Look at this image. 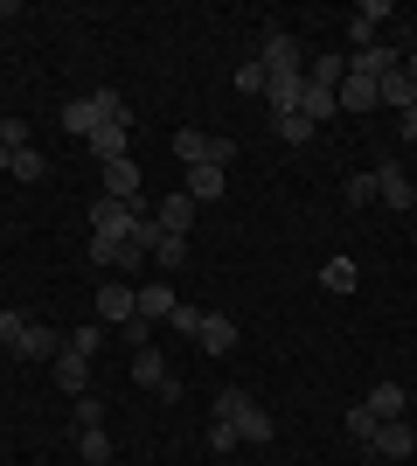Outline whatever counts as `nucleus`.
Segmentation results:
<instances>
[{
  "mask_svg": "<svg viewBox=\"0 0 417 466\" xmlns=\"http://www.w3.org/2000/svg\"><path fill=\"white\" fill-rule=\"evenodd\" d=\"M209 418H223V425H237V439H251V446H272L278 439V418L264 404H251L243 390H223L216 404H209Z\"/></svg>",
  "mask_w": 417,
  "mask_h": 466,
  "instance_id": "nucleus-1",
  "label": "nucleus"
},
{
  "mask_svg": "<svg viewBox=\"0 0 417 466\" xmlns=\"http://www.w3.org/2000/svg\"><path fill=\"white\" fill-rule=\"evenodd\" d=\"M63 126L91 139L98 126H133V112H125L119 91H91V97H70V105H63Z\"/></svg>",
  "mask_w": 417,
  "mask_h": 466,
  "instance_id": "nucleus-2",
  "label": "nucleus"
},
{
  "mask_svg": "<svg viewBox=\"0 0 417 466\" xmlns=\"http://www.w3.org/2000/svg\"><path fill=\"white\" fill-rule=\"evenodd\" d=\"M258 63H264V77H306V56H299V42L285 35V28H272V35H264Z\"/></svg>",
  "mask_w": 417,
  "mask_h": 466,
  "instance_id": "nucleus-3",
  "label": "nucleus"
},
{
  "mask_svg": "<svg viewBox=\"0 0 417 466\" xmlns=\"http://www.w3.org/2000/svg\"><path fill=\"white\" fill-rule=\"evenodd\" d=\"M369 175H376V202H390V209H411L417 202V181L403 175V160H376Z\"/></svg>",
  "mask_w": 417,
  "mask_h": 466,
  "instance_id": "nucleus-4",
  "label": "nucleus"
},
{
  "mask_svg": "<svg viewBox=\"0 0 417 466\" xmlns=\"http://www.w3.org/2000/svg\"><path fill=\"white\" fill-rule=\"evenodd\" d=\"M133 313H139V292L119 286V279H104V286H98V320H104V328H125Z\"/></svg>",
  "mask_w": 417,
  "mask_h": 466,
  "instance_id": "nucleus-5",
  "label": "nucleus"
},
{
  "mask_svg": "<svg viewBox=\"0 0 417 466\" xmlns=\"http://www.w3.org/2000/svg\"><path fill=\"white\" fill-rule=\"evenodd\" d=\"M133 383H139V390H160V397H181L174 370H167V362H160L154 349H139V355H133Z\"/></svg>",
  "mask_w": 417,
  "mask_h": 466,
  "instance_id": "nucleus-6",
  "label": "nucleus"
},
{
  "mask_svg": "<svg viewBox=\"0 0 417 466\" xmlns=\"http://www.w3.org/2000/svg\"><path fill=\"white\" fill-rule=\"evenodd\" d=\"M15 355H21V362H42V355H63V334L49 328V320H28V328H21V341H15Z\"/></svg>",
  "mask_w": 417,
  "mask_h": 466,
  "instance_id": "nucleus-7",
  "label": "nucleus"
},
{
  "mask_svg": "<svg viewBox=\"0 0 417 466\" xmlns=\"http://www.w3.org/2000/svg\"><path fill=\"white\" fill-rule=\"evenodd\" d=\"M56 390L70 397V404H77V397H91V362L63 349V355H56Z\"/></svg>",
  "mask_w": 417,
  "mask_h": 466,
  "instance_id": "nucleus-8",
  "label": "nucleus"
},
{
  "mask_svg": "<svg viewBox=\"0 0 417 466\" xmlns=\"http://www.w3.org/2000/svg\"><path fill=\"white\" fill-rule=\"evenodd\" d=\"M98 181H104V195H112V202H139V167H133V160H104Z\"/></svg>",
  "mask_w": 417,
  "mask_h": 466,
  "instance_id": "nucleus-9",
  "label": "nucleus"
},
{
  "mask_svg": "<svg viewBox=\"0 0 417 466\" xmlns=\"http://www.w3.org/2000/svg\"><path fill=\"white\" fill-rule=\"evenodd\" d=\"M369 446H376L382 460H411V452H417V431L403 425V418H390V425H376V439H369Z\"/></svg>",
  "mask_w": 417,
  "mask_h": 466,
  "instance_id": "nucleus-10",
  "label": "nucleus"
},
{
  "mask_svg": "<svg viewBox=\"0 0 417 466\" xmlns=\"http://www.w3.org/2000/svg\"><path fill=\"white\" fill-rule=\"evenodd\" d=\"M299 97H306V77H272V84H264V112H272V118H293Z\"/></svg>",
  "mask_w": 417,
  "mask_h": 466,
  "instance_id": "nucleus-11",
  "label": "nucleus"
},
{
  "mask_svg": "<svg viewBox=\"0 0 417 466\" xmlns=\"http://www.w3.org/2000/svg\"><path fill=\"white\" fill-rule=\"evenodd\" d=\"M195 341H202L209 355H230V349H237V320H230V313H202Z\"/></svg>",
  "mask_w": 417,
  "mask_h": 466,
  "instance_id": "nucleus-12",
  "label": "nucleus"
},
{
  "mask_svg": "<svg viewBox=\"0 0 417 466\" xmlns=\"http://www.w3.org/2000/svg\"><path fill=\"white\" fill-rule=\"evenodd\" d=\"M154 223H160V230H174V237H188V223H195V202H188V195H160V202H154Z\"/></svg>",
  "mask_w": 417,
  "mask_h": 466,
  "instance_id": "nucleus-13",
  "label": "nucleus"
},
{
  "mask_svg": "<svg viewBox=\"0 0 417 466\" xmlns=\"http://www.w3.org/2000/svg\"><path fill=\"white\" fill-rule=\"evenodd\" d=\"M382 21H390V0H362V7H355V21H348V42H355V49H369Z\"/></svg>",
  "mask_w": 417,
  "mask_h": 466,
  "instance_id": "nucleus-14",
  "label": "nucleus"
},
{
  "mask_svg": "<svg viewBox=\"0 0 417 466\" xmlns=\"http://www.w3.org/2000/svg\"><path fill=\"white\" fill-rule=\"evenodd\" d=\"M362 404L376 410V425H390V418H403V404H411V397H403V383H390V376H382V383L369 390V397H362Z\"/></svg>",
  "mask_w": 417,
  "mask_h": 466,
  "instance_id": "nucleus-15",
  "label": "nucleus"
},
{
  "mask_svg": "<svg viewBox=\"0 0 417 466\" xmlns=\"http://www.w3.org/2000/svg\"><path fill=\"white\" fill-rule=\"evenodd\" d=\"M376 105H390V112H397V118H403V112H411V105H417V84H411V77H403V70H390V77H382V84H376Z\"/></svg>",
  "mask_w": 417,
  "mask_h": 466,
  "instance_id": "nucleus-16",
  "label": "nucleus"
},
{
  "mask_svg": "<svg viewBox=\"0 0 417 466\" xmlns=\"http://www.w3.org/2000/svg\"><path fill=\"white\" fill-rule=\"evenodd\" d=\"M133 244H125V237H91V265H98V272H119V265H133Z\"/></svg>",
  "mask_w": 417,
  "mask_h": 466,
  "instance_id": "nucleus-17",
  "label": "nucleus"
},
{
  "mask_svg": "<svg viewBox=\"0 0 417 466\" xmlns=\"http://www.w3.org/2000/svg\"><path fill=\"white\" fill-rule=\"evenodd\" d=\"M174 307H181V292H174V286H160V279L139 292V320H174Z\"/></svg>",
  "mask_w": 417,
  "mask_h": 466,
  "instance_id": "nucleus-18",
  "label": "nucleus"
},
{
  "mask_svg": "<svg viewBox=\"0 0 417 466\" xmlns=\"http://www.w3.org/2000/svg\"><path fill=\"white\" fill-rule=\"evenodd\" d=\"M125 139H133V126H98L84 147H91V154H98V167H104V160H125Z\"/></svg>",
  "mask_w": 417,
  "mask_h": 466,
  "instance_id": "nucleus-19",
  "label": "nucleus"
},
{
  "mask_svg": "<svg viewBox=\"0 0 417 466\" xmlns=\"http://www.w3.org/2000/svg\"><path fill=\"white\" fill-rule=\"evenodd\" d=\"M299 112L313 118V126H327V118L341 112V97H334V84H306V97H299Z\"/></svg>",
  "mask_w": 417,
  "mask_h": 466,
  "instance_id": "nucleus-20",
  "label": "nucleus"
},
{
  "mask_svg": "<svg viewBox=\"0 0 417 466\" xmlns=\"http://www.w3.org/2000/svg\"><path fill=\"white\" fill-rule=\"evenodd\" d=\"M160 265V272H181V265H188V237H174V230H160L154 237V251H146Z\"/></svg>",
  "mask_w": 417,
  "mask_h": 466,
  "instance_id": "nucleus-21",
  "label": "nucleus"
},
{
  "mask_svg": "<svg viewBox=\"0 0 417 466\" xmlns=\"http://www.w3.org/2000/svg\"><path fill=\"white\" fill-rule=\"evenodd\" d=\"M181 195H188V202H216V195H223V167H188Z\"/></svg>",
  "mask_w": 417,
  "mask_h": 466,
  "instance_id": "nucleus-22",
  "label": "nucleus"
},
{
  "mask_svg": "<svg viewBox=\"0 0 417 466\" xmlns=\"http://www.w3.org/2000/svg\"><path fill=\"white\" fill-rule=\"evenodd\" d=\"M341 112H376V84H369V77H341Z\"/></svg>",
  "mask_w": 417,
  "mask_h": 466,
  "instance_id": "nucleus-23",
  "label": "nucleus"
},
{
  "mask_svg": "<svg viewBox=\"0 0 417 466\" xmlns=\"http://www.w3.org/2000/svg\"><path fill=\"white\" fill-rule=\"evenodd\" d=\"M355 258H327V265H320V286H327V292H355Z\"/></svg>",
  "mask_w": 417,
  "mask_h": 466,
  "instance_id": "nucleus-24",
  "label": "nucleus"
},
{
  "mask_svg": "<svg viewBox=\"0 0 417 466\" xmlns=\"http://www.w3.org/2000/svg\"><path fill=\"white\" fill-rule=\"evenodd\" d=\"M174 154H181V167H202V160H209V133L181 126V133H174Z\"/></svg>",
  "mask_w": 417,
  "mask_h": 466,
  "instance_id": "nucleus-25",
  "label": "nucleus"
},
{
  "mask_svg": "<svg viewBox=\"0 0 417 466\" xmlns=\"http://www.w3.org/2000/svg\"><path fill=\"white\" fill-rule=\"evenodd\" d=\"M272 133L285 139V147H306V139H313L320 126H313V118H306V112H293V118H272Z\"/></svg>",
  "mask_w": 417,
  "mask_h": 466,
  "instance_id": "nucleus-26",
  "label": "nucleus"
},
{
  "mask_svg": "<svg viewBox=\"0 0 417 466\" xmlns=\"http://www.w3.org/2000/svg\"><path fill=\"white\" fill-rule=\"evenodd\" d=\"M77 452H84V466H104V460H112V439H104V425L77 431Z\"/></svg>",
  "mask_w": 417,
  "mask_h": 466,
  "instance_id": "nucleus-27",
  "label": "nucleus"
},
{
  "mask_svg": "<svg viewBox=\"0 0 417 466\" xmlns=\"http://www.w3.org/2000/svg\"><path fill=\"white\" fill-rule=\"evenodd\" d=\"M98 341H104V320H91V328H77V334H63V349H70V355H84V362L98 355Z\"/></svg>",
  "mask_w": 417,
  "mask_h": 466,
  "instance_id": "nucleus-28",
  "label": "nucleus"
},
{
  "mask_svg": "<svg viewBox=\"0 0 417 466\" xmlns=\"http://www.w3.org/2000/svg\"><path fill=\"white\" fill-rule=\"evenodd\" d=\"M230 84H237L243 97H264V84H272V77H264V63L251 56V63H243V70H237V77H230Z\"/></svg>",
  "mask_w": 417,
  "mask_h": 466,
  "instance_id": "nucleus-29",
  "label": "nucleus"
},
{
  "mask_svg": "<svg viewBox=\"0 0 417 466\" xmlns=\"http://www.w3.org/2000/svg\"><path fill=\"white\" fill-rule=\"evenodd\" d=\"M28 139H35V126H28V118H0V147H7V154H21Z\"/></svg>",
  "mask_w": 417,
  "mask_h": 466,
  "instance_id": "nucleus-30",
  "label": "nucleus"
},
{
  "mask_svg": "<svg viewBox=\"0 0 417 466\" xmlns=\"http://www.w3.org/2000/svg\"><path fill=\"white\" fill-rule=\"evenodd\" d=\"M21 328H28V313H21V307H0V349H7V355H15Z\"/></svg>",
  "mask_w": 417,
  "mask_h": 466,
  "instance_id": "nucleus-31",
  "label": "nucleus"
},
{
  "mask_svg": "<svg viewBox=\"0 0 417 466\" xmlns=\"http://www.w3.org/2000/svg\"><path fill=\"white\" fill-rule=\"evenodd\" d=\"M341 202H348V209H369V202H376V175H355L341 188Z\"/></svg>",
  "mask_w": 417,
  "mask_h": 466,
  "instance_id": "nucleus-32",
  "label": "nucleus"
},
{
  "mask_svg": "<svg viewBox=\"0 0 417 466\" xmlns=\"http://www.w3.org/2000/svg\"><path fill=\"white\" fill-rule=\"evenodd\" d=\"M7 175H21V181H42V175H49V160H42L35 147H21V154H15V167H7Z\"/></svg>",
  "mask_w": 417,
  "mask_h": 466,
  "instance_id": "nucleus-33",
  "label": "nucleus"
},
{
  "mask_svg": "<svg viewBox=\"0 0 417 466\" xmlns=\"http://www.w3.org/2000/svg\"><path fill=\"white\" fill-rule=\"evenodd\" d=\"M70 425H77V431L104 425V404H98V397H77V404H70Z\"/></svg>",
  "mask_w": 417,
  "mask_h": 466,
  "instance_id": "nucleus-34",
  "label": "nucleus"
},
{
  "mask_svg": "<svg viewBox=\"0 0 417 466\" xmlns=\"http://www.w3.org/2000/svg\"><path fill=\"white\" fill-rule=\"evenodd\" d=\"M348 439H362V446L376 439V410H369V404H355V410H348Z\"/></svg>",
  "mask_w": 417,
  "mask_h": 466,
  "instance_id": "nucleus-35",
  "label": "nucleus"
},
{
  "mask_svg": "<svg viewBox=\"0 0 417 466\" xmlns=\"http://www.w3.org/2000/svg\"><path fill=\"white\" fill-rule=\"evenodd\" d=\"M230 160H237V139H230V133H209V160H202V167H230Z\"/></svg>",
  "mask_w": 417,
  "mask_h": 466,
  "instance_id": "nucleus-36",
  "label": "nucleus"
},
{
  "mask_svg": "<svg viewBox=\"0 0 417 466\" xmlns=\"http://www.w3.org/2000/svg\"><path fill=\"white\" fill-rule=\"evenodd\" d=\"M119 334H125V349H133V355H139V349H154V320H139V313L125 320Z\"/></svg>",
  "mask_w": 417,
  "mask_h": 466,
  "instance_id": "nucleus-37",
  "label": "nucleus"
},
{
  "mask_svg": "<svg viewBox=\"0 0 417 466\" xmlns=\"http://www.w3.org/2000/svg\"><path fill=\"white\" fill-rule=\"evenodd\" d=\"M243 439H237V425H223V418H209V452H237Z\"/></svg>",
  "mask_w": 417,
  "mask_h": 466,
  "instance_id": "nucleus-38",
  "label": "nucleus"
},
{
  "mask_svg": "<svg viewBox=\"0 0 417 466\" xmlns=\"http://www.w3.org/2000/svg\"><path fill=\"white\" fill-rule=\"evenodd\" d=\"M167 328H174V334H195V328H202V313L188 307V299H181V307H174V320H167Z\"/></svg>",
  "mask_w": 417,
  "mask_h": 466,
  "instance_id": "nucleus-39",
  "label": "nucleus"
},
{
  "mask_svg": "<svg viewBox=\"0 0 417 466\" xmlns=\"http://www.w3.org/2000/svg\"><path fill=\"white\" fill-rule=\"evenodd\" d=\"M397 133H403V139H417V105H411V112L397 118Z\"/></svg>",
  "mask_w": 417,
  "mask_h": 466,
  "instance_id": "nucleus-40",
  "label": "nucleus"
},
{
  "mask_svg": "<svg viewBox=\"0 0 417 466\" xmlns=\"http://www.w3.org/2000/svg\"><path fill=\"white\" fill-rule=\"evenodd\" d=\"M403 77H411V84H417V49H411V56H403Z\"/></svg>",
  "mask_w": 417,
  "mask_h": 466,
  "instance_id": "nucleus-41",
  "label": "nucleus"
}]
</instances>
